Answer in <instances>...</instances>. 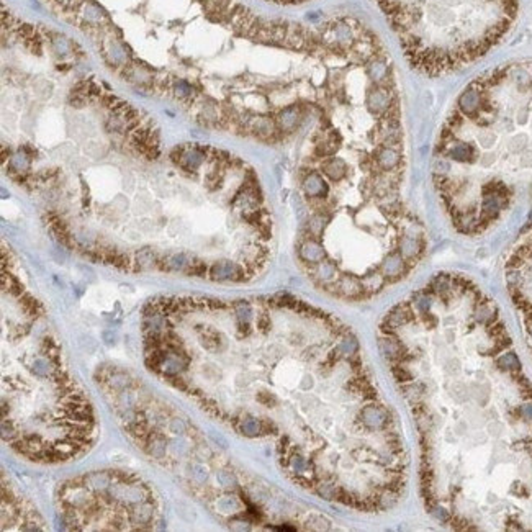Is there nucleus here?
<instances>
[{
	"instance_id": "f257e3e1",
	"label": "nucleus",
	"mask_w": 532,
	"mask_h": 532,
	"mask_svg": "<svg viewBox=\"0 0 532 532\" xmlns=\"http://www.w3.org/2000/svg\"><path fill=\"white\" fill-rule=\"evenodd\" d=\"M432 179L454 228L477 236L532 207V59L481 74L439 133Z\"/></svg>"
},
{
	"instance_id": "f03ea898",
	"label": "nucleus",
	"mask_w": 532,
	"mask_h": 532,
	"mask_svg": "<svg viewBox=\"0 0 532 532\" xmlns=\"http://www.w3.org/2000/svg\"><path fill=\"white\" fill-rule=\"evenodd\" d=\"M408 63L426 76L460 71L509 33L519 0H374Z\"/></svg>"
},
{
	"instance_id": "7ed1b4c3",
	"label": "nucleus",
	"mask_w": 532,
	"mask_h": 532,
	"mask_svg": "<svg viewBox=\"0 0 532 532\" xmlns=\"http://www.w3.org/2000/svg\"><path fill=\"white\" fill-rule=\"evenodd\" d=\"M504 277L532 350V223L524 230L522 238L506 259Z\"/></svg>"
},
{
	"instance_id": "20e7f679",
	"label": "nucleus",
	"mask_w": 532,
	"mask_h": 532,
	"mask_svg": "<svg viewBox=\"0 0 532 532\" xmlns=\"http://www.w3.org/2000/svg\"><path fill=\"white\" fill-rule=\"evenodd\" d=\"M210 278L215 282H243L251 277V272L246 269L244 264L233 261H220L215 262L208 270Z\"/></svg>"
},
{
	"instance_id": "39448f33",
	"label": "nucleus",
	"mask_w": 532,
	"mask_h": 532,
	"mask_svg": "<svg viewBox=\"0 0 532 532\" xmlns=\"http://www.w3.org/2000/svg\"><path fill=\"white\" fill-rule=\"evenodd\" d=\"M298 254H300V259L303 262L310 264V265H313V267L314 265H318L319 262L327 261L323 244L318 243V241H313V239L303 241V243L300 244Z\"/></svg>"
},
{
	"instance_id": "423d86ee",
	"label": "nucleus",
	"mask_w": 532,
	"mask_h": 532,
	"mask_svg": "<svg viewBox=\"0 0 532 532\" xmlns=\"http://www.w3.org/2000/svg\"><path fill=\"white\" fill-rule=\"evenodd\" d=\"M154 517V506L151 501H141V503L134 504L133 509L129 511V521L134 525H144L151 524Z\"/></svg>"
},
{
	"instance_id": "0eeeda50",
	"label": "nucleus",
	"mask_w": 532,
	"mask_h": 532,
	"mask_svg": "<svg viewBox=\"0 0 532 532\" xmlns=\"http://www.w3.org/2000/svg\"><path fill=\"white\" fill-rule=\"evenodd\" d=\"M362 423L369 429H380L387 423V413L382 408L377 406H366L361 413Z\"/></svg>"
},
{
	"instance_id": "6e6552de",
	"label": "nucleus",
	"mask_w": 532,
	"mask_h": 532,
	"mask_svg": "<svg viewBox=\"0 0 532 532\" xmlns=\"http://www.w3.org/2000/svg\"><path fill=\"white\" fill-rule=\"evenodd\" d=\"M84 485L89 488L90 491H107L108 488L111 486V481H113V477H111V473L108 472H94V473H89L85 475V477L82 478Z\"/></svg>"
},
{
	"instance_id": "1a4fd4ad",
	"label": "nucleus",
	"mask_w": 532,
	"mask_h": 532,
	"mask_svg": "<svg viewBox=\"0 0 532 532\" xmlns=\"http://www.w3.org/2000/svg\"><path fill=\"white\" fill-rule=\"evenodd\" d=\"M144 449L152 459H157V460L164 459L167 452V439L164 436L157 434V432H149V436H147L144 442Z\"/></svg>"
},
{
	"instance_id": "9d476101",
	"label": "nucleus",
	"mask_w": 532,
	"mask_h": 532,
	"mask_svg": "<svg viewBox=\"0 0 532 532\" xmlns=\"http://www.w3.org/2000/svg\"><path fill=\"white\" fill-rule=\"evenodd\" d=\"M234 313H236V319H238V326L241 332L249 334V327H251V321H252V308L247 301H238L234 305Z\"/></svg>"
},
{
	"instance_id": "9b49d317",
	"label": "nucleus",
	"mask_w": 532,
	"mask_h": 532,
	"mask_svg": "<svg viewBox=\"0 0 532 532\" xmlns=\"http://www.w3.org/2000/svg\"><path fill=\"white\" fill-rule=\"evenodd\" d=\"M200 339L202 344L205 345L207 350H221L225 347V341H223L221 334L218 331H215L213 327H203L200 332Z\"/></svg>"
},
{
	"instance_id": "f8f14e48",
	"label": "nucleus",
	"mask_w": 532,
	"mask_h": 532,
	"mask_svg": "<svg viewBox=\"0 0 532 532\" xmlns=\"http://www.w3.org/2000/svg\"><path fill=\"white\" fill-rule=\"evenodd\" d=\"M238 429L241 434H244L247 437H256L259 436L262 431V421H259V419L252 418V416H246L239 421L238 424Z\"/></svg>"
},
{
	"instance_id": "ddd939ff",
	"label": "nucleus",
	"mask_w": 532,
	"mask_h": 532,
	"mask_svg": "<svg viewBox=\"0 0 532 532\" xmlns=\"http://www.w3.org/2000/svg\"><path fill=\"white\" fill-rule=\"evenodd\" d=\"M380 349L388 359H398V357H401V352H403L401 344L392 336L380 339Z\"/></svg>"
},
{
	"instance_id": "4468645a",
	"label": "nucleus",
	"mask_w": 532,
	"mask_h": 532,
	"mask_svg": "<svg viewBox=\"0 0 532 532\" xmlns=\"http://www.w3.org/2000/svg\"><path fill=\"white\" fill-rule=\"evenodd\" d=\"M159 261L156 259V256H154V252L151 249H141L138 254H136V267H138L139 270H147V269H152L154 265H156Z\"/></svg>"
},
{
	"instance_id": "2eb2a0df",
	"label": "nucleus",
	"mask_w": 532,
	"mask_h": 532,
	"mask_svg": "<svg viewBox=\"0 0 532 532\" xmlns=\"http://www.w3.org/2000/svg\"><path fill=\"white\" fill-rule=\"evenodd\" d=\"M108 385L111 390H115V392H123V390H126L129 385H131V380H129V377L126 374L116 372V374L108 377Z\"/></svg>"
},
{
	"instance_id": "dca6fc26",
	"label": "nucleus",
	"mask_w": 532,
	"mask_h": 532,
	"mask_svg": "<svg viewBox=\"0 0 532 532\" xmlns=\"http://www.w3.org/2000/svg\"><path fill=\"white\" fill-rule=\"evenodd\" d=\"M32 370L36 377H48L53 372V364L49 362L48 359H43V357L35 359L32 364Z\"/></svg>"
},
{
	"instance_id": "f3484780",
	"label": "nucleus",
	"mask_w": 532,
	"mask_h": 532,
	"mask_svg": "<svg viewBox=\"0 0 532 532\" xmlns=\"http://www.w3.org/2000/svg\"><path fill=\"white\" fill-rule=\"evenodd\" d=\"M28 165H30V157H28L25 152H18V154H15V156L10 159V167H12V169H14L15 172H18V174H23V172H27Z\"/></svg>"
},
{
	"instance_id": "a211bd4d",
	"label": "nucleus",
	"mask_w": 532,
	"mask_h": 532,
	"mask_svg": "<svg viewBox=\"0 0 532 532\" xmlns=\"http://www.w3.org/2000/svg\"><path fill=\"white\" fill-rule=\"evenodd\" d=\"M357 349H359V344H357V341L354 337L344 339V341L337 345V352H339V354H342V356H354L357 352Z\"/></svg>"
},
{
	"instance_id": "6ab92c4d",
	"label": "nucleus",
	"mask_w": 532,
	"mask_h": 532,
	"mask_svg": "<svg viewBox=\"0 0 532 532\" xmlns=\"http://www.w3.org/2000/svg\"><path fill=\"white\" fill-rule=\"evenodd\" d=\"M218 508L221 512H233L239 508V503L234 496H225L218 501Z\"/></svg>"
},
{
	"instance_id": "aec40b11",
	"label": "nucleus",
	"mask_w": 532,
	"mask_h": 532,
	"mask_svg": "<svg viewBox=\"0 0 532 532\" xmlns=\"http://www.w3.org/2000/svg\"><path fill=\"white\" fill-rule=\"evenodd\" d=\"M2 437H4V441H5V442L14 444V442H15L17 439L20 437V436H18V432L14 429V426H12V423H9V424H7V421H4V423H2Z\"/></svg>"
},
{
	"instance_id": "412c9836",
	"label": "nucleus",
	"mask_w": 532,
	"mask_h": 532,
	"mask_svg": "<svg viewBox=\"0 0 532 532\" xmlns=\"http://www.w3.org/2000/svg\"><path fill=\"white\" fill-rule=\"evenodd\" d=\"M290 467H292V470H293L295 473L301 475V473H305V472H306V468L310 467V465H308V462H306L305 459H303V457H300V455H293L292 459H290Z\"/></svg>"
},
{
	"instance_id": "4be33fe9",
	"label": "nucleus",
	"mask_w": 532,
	"mask_h": 532,
	"mask_svg": "<svg viewBox=\"0 0 532 532\" xmlns=\"http://www.w3.org/2000/svg\"><path fill=\"white\" fill-rule=\"evenodd\" d=\"M134 401H136V397H134L133 393L126 392V390L120 392V395H118V406H121V410H128V408H133V406H134Z\"/></svg>"
},
{
	"instance_id": "5701e85b",
	"label": "nucleus",
	"mask_w": 532,
	"mask_h": 532,
	"mask_svg": "<svg viewBox=\"0 0 532 532\" xmlns=\"http://www.w3.org/2000/svg\"><path fill=\"white\" fill-rule=\"evenodd\" d=\"M218 481L223 486H233L236 485V477L231 472H228V470H221L218 473Z\"/></svg>"
},
{
	"instance_id": "b1692460",
	"label": "nucleus",
	"mask_w": 532,
	"mask_h": 532,
	"mask_svg": "<svg viewBox=\"0 0 532 532\" xmlns=\"http://www.w3.org/2000/svg\"><path fill=\"white\" fill-rule=\"evenodd\" d=\"M169 429H170V432H174V434H184V432L187 431V424H185L182 419L175 418V419H172V421H170Z\"/></svg>"
},
{
	"instance_id": "393cba45",
	"label": "nucleus",
	"mask_w": 532,
	"mask_h": 532,
	"mask_svg": "<svg viewBox=\"0 0 532 532\" xmlns=\"http://www.w3.org/2000/svg\"><path fill=\"white\" fill-rule=\"evenodd\" d=\"M432 514H434V516L439 519V521H442V522H447V521H450V517H452L450 511H447L445 508H442V506H436L434 511H432Z\"/></svg>"
},
{
	"instance_id": "a878e982",
	"label": "nucleus",
	"mask_w": 532,
	"mask_h": 532,
	"mask_svg": "<svg viewBox=\"0 0 532 532\" xmlns=\"http://www.w3.org/2000/svg\"><path fill=\"white\" fill-rule=\"evenodd\" d=\"M395 496H397V494H395V493H392V491H387V493H383L382 494V496L379 498V501H380V506H382V508H390V506H392L393 503H395V499H397V498H395Z\"/></svg>"
},
{
	"instance_id": "bb28decb",
	"label": "nucleus",
	"mask_w": 532,
	"mask_h": 532,
	"mask_svg": "<svg viewBox=\"0 0 532 532\" xmlns=\"http://www.w3.org/2000/svg\"><path fill=\"white\" fill-rule=\"evenodd\" d=\"M393 375L397 377L398 382H410L413 379L411 374L408 372V370H405V367H395L393 369Z\"/></svg>"
},
{
	"instance_id": "cd10ccee",
	"label": "nucleus",
	"mask_w": 532,
	"mask_h": 532,
	"mask_svg": "<svg viewBox=\"0 0 532 532\" xmlns=\"http://www.w3.org/2000/svg\"><path fill=\"white\" fill-rule=\"evenodd\" d=\"M257 401L259 403H262L264 406H274L275 405V397L270 393H259L257 395Z\"/></svg>"
},
{
	"instance_id": "c85d7f7f",
	"label": "nucleus",
	"mask_w": 532,
	"mask_h": 532,
	"mask_svg": "<svg viewBox=\"0 0 532 532\" xmlns=\"http://www.w3.org/2000/svg\"><path fill=\"white\" fill-rule=\"evenodd\" d=\"M257 326H259V329L264 331V332L269 331V327H270V318H269L267 313L259 314V316H257Z\"/></svg>"
},
{
	"instance_id": "c756f323",
	"label": "nucleus",
	"mask_w": 532,
	"mask_h": 532,
	"mask_svg": "<svg viewBox=\"0 0 532 532\" xmlns=\"http://www.w3.org/2000/svg\"><path fill=\"white\" fill-rule=\"evenodd\" d=\"M192 470H194V478L199 481V483H203V481L207 480V470L202 465H194Z\"/></svg>"
},
{
	"instance_id": "7c9ffc66",
	"label": "nucleus",
	"mask_w": 532,
	"mask_h": 532,
	"mask_svg": "<svg viewBox=\"0 0 532 532\" xmlns=\"http://www.w3.org/2000/svg\"><path fill=\"white\" fill-rule=\"evenodd\" d=\"M272 2H275V4H283V5H293V4H301V2H306V0H272Z\"/></svg>"
}]
</instances>
